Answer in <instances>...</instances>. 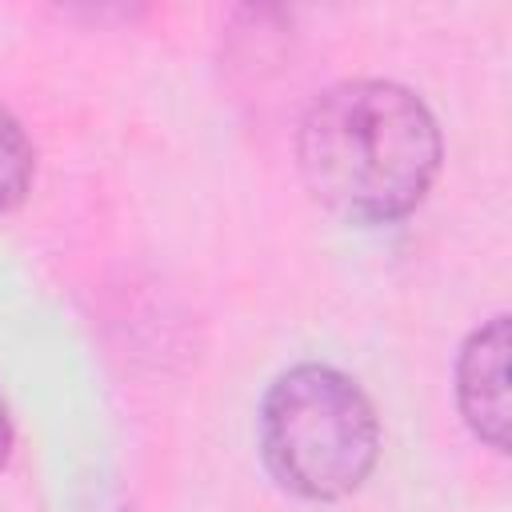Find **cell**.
I'll use <instances>...</instances> for the list:
<instances>
[{
	"instance_id": "obj_3",
	"label": "cell",
	"mask_w": 512,
	"mask_h": 512,
	"mask_svg": "<svg viewBox=\"0 0 512 512\" xmlns=\"http://www.w3.org/2000/svg\"><path fill=\"white\" fill-rule=\"evenodd\" d=\"M508 348V316L500 312L464 336L452 368L460 420L492 452L508 448Z\"/></svg>"
},
{
	"instance_id": "obj_5",
	"label": "cell",
	"mask_w": 512,
	"mask_h": 512,
	"mask_svg": "<svg viewBox=\"0 0 512 512\" xmlns=\"http://www.w3.org/2000/svg\"><path fill=\"white\" fill-rule=\"evenodd\" d=\"M12 444H16V428H12L8 400L0 396V472H4V468H8V460H12Z\"/></svg>"
},
{
	"instance_id": "obj_1",
	"label": "cell",
	"mask_w": 512,
	"mask_h": 512,
	"mask_svg": "<svg viewBox=\"0 0 512 512\" xmlns=\"http://www.w3.org/2000/svg\"><path fill=\"white\" fill-rule=\"evenodd\" d=\"M444 136L408 84L360 76L324 88L296 128L308 192L352 224H396L440 176Z\"/></svg>"
},
{
	"instance_id": "obj_2",
	"label": "cell",
	"mask_w": 512,
	"mask_h": 512,
	"mask_svg": "<svg viewBox=\"0 0 512 512\" xmlns=\"http://www.w3.org/2000/svg\"><path fill=\"white\" fill-rule=\"evenodd\" d=\"M260 460L268 476L312 504L364 488L380 460V416L348 372L304 360L284 368L260 400Z\"/></svg>"
},
{
	"instance_id": "obj_4",
	"label": "cell",
	"mask_w": 512,
	"mask_h": 512,
	"mask_svg": "<svg viewBox=\"0 0 512 512\" xmlns=\"http://www.w3.org/2000/svg\"><path fill=\"white\" fill-rule=\"evenodd\" d=\"M36 176V148L20 120L0 104V216L20 208L24 196L32 192Z\"/></svg>"
}]
</instances>
